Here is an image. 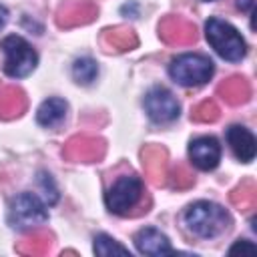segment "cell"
I'll use <instances>...</instances> for the list:
<instances>
[{"mask_svg": "<svg viewBox=\"0 0 257 257\" xmlns=\"http://www.w3.org/2000/svg\"><path fill=\"white\" fill-rule=\"evenodd\" d=\"M48 221L46 205L34 193H20L10 201L8 223L18 231H28L44 225Z\"/></svg>", "mask_w": 257, "mask_h": 257, "instance_id": "cell-5", "label": "cell"}, {"mask_svg": "<svg viewBox=\"0 0 257 257\" xmlns=\"http://www.w3.org/2000/svg\"><path fill=\"white\" fill-rule=\"evenodd\" d=\"M205 36H207V42L213 46V50L229 62H239L247 54V44L243 36L237 32V28H233L229 22L221 18L207 20Z\"/></svg>", "mask_w": 257, "mask_h": 257, "instance_id": "cell-2", "label": "cell"}, {"mask_svg": "<svg viewBox=\"0 0 257 257\" xmlns=\"http://www.w3.org/2000/svg\"><path fill=\"white\" fill-rule=\"evenodd\" d=\"M231 199H233L235 205L251 207V205L255 203V187H253V183H245V185H241L239 189H235L233 195H231Z\"/></svg>", "mask_w": 257, "mask_h": 257, "instance_id": "cell-21", "label": "cell"}, {"mask_svg": "<svg viewBox=\"0 0 257 257\" xmlns=\"http://www.w3.org/2000/svg\"><path fill=\"white\" fill-rule=\"evenodd\" d=\"M135 245L139 249V253L143 255H153V257H159V255H167V253H173V245L169 241V237L165 233H161L159 229L155 227H145L141 229L137 235H135Z\"/></svg>", "mask_w": 257, "mask_h": 257, "instance_id": "cell-9", "label": "cell"}, {"mask_svg": "<svg viewBox=\"0 0 257 257\" xmlns=\"http://www.w3.org/2000/svg\"><path fill=\"white\" fill-rule=\"evenodd\" d=\"M191 165L199 171H213L221 161V145L215 137H197L189 143Z\"/></svg>", "mask_w": 257, "mask_h": 257, "instance_id": "cell-8", "label": "cell"}, {"mask_svg": "<svg viewBox=\"0 0 257 257\" xmlns=\"http://www.w3.org/2000/svg\"><path fill=\"white\" fill-rule=\"evenodd\" d=\"M143 165L149 177L155 183H161L165 175V151L159 147H149L147 151H143Z\"/></svg>", "mask_w": 257, "mask_h": 257, "instance_id": "cell-17", "label": "cell"}, {"mask_svg": "<svg viewBox=\"0 0 257 257\" xmlns=\"http://www.w3.org/2000/svg\"><path fill=\"white\" fill-rule=\"evenodd\" d=\"M219 94L231 102V104H239V102H245L251 94V88H249V82L241 76H233L229 80H225L221 86H219Z\"/></svg>", "mask_w": 257, "mask_h": 257, "instance_id": "cell-16", "label": "cell"}, {"mask_svg": "<svg viewBox=\"0 0 257 257\" xmlns=\"http://www.w3.org/2000/svg\"><path fill=\"white\" fill-rule=\"evenodd\" d=\"M143 193H145V185L137 175H122L110 185L104 201L110 213L128 215L141 203Z\"/></svg>", "mask_w": 257, "mask_h": 257, "instance_id": "cell-6", "label": "cell"}, {"mask_svg": "<svg viewBox=\"0 0 257 257\" xmlns=\"http://www.w3.org/2000/svg\"><path fill=\"white\" fill-rule=\"evenodd\" d=\"M235 251H257V245L253 241H247V239H239L237 243L231 245L229 253H235Z\"/></svg>", "mask_w": 257, "mask_h": 257, "instance_id": "cell-24", "label": "cell"}, {"mask_svg": "<svg viewBox=\"0 0 257 257\" xmlns=\"http://www.w3.org/2000/svg\"><path fill=\"white\" fill-rule=\"evenodd\" d=\"M0 48L4 50V72L10 78H24L28 76L36 64H38V54L36 50L30 46L28 40H24L22 36H6L0 42Z\"/></svg>", "mask_w": 257, "mask_h": 257, "instance_id": "cell-3", "label": "cell"}, {"mask_svg": "<svg viewBox=\"0 0 257 257\" xmlns=\"http://www.w3.org/2000/svg\"><path fill=\"white\" fill-rule=\"evenodd\" d=\"M219 116V108L213 100H205L201 102L195 110H193V120L197 122H207V120H215Z\"/></svg>", "mask_w": 257, "mask_h": 257, "instance_id": "cell-22", "label": "cell"}, {"mask_svg": "<svg viewBox=\"0 0 257 257\" xmlns=\"http://www.w3.org/2000/svg\"><path fill=\"white\" fill-rule=\"evenodd\" d=\"M205 2H211V0H205Z\"/></svg>", "mask_w": 257, "mask_h": 257, "instance_id": "cell-27", "label": "cell"}, {"mask_svg": "<svg viewBox=\"0 0 257 257\" xmlns=\"http://www.w3.org/2000/svg\"><path fill=\"white\" fill-rule=\"evenodd\" d=\"M24 106H26V98H24L22 90L12 88V86L0 88V116H4V118L16 116L24 110Z\"/></svg>", "mask_w": 257, "mask_h": 257, "instance_id": "cell-15", "label": "cell"}, {"mask_svg": "<svg viewBox=\"0 0 257 257\" xmlns=\"http://www.w3.org/2000/svg\"><path fill=\"white\" fill-rule=\"evenodd\" d=\"M38 183H40V185H42V189H44V197H46V203H48V205H54V203L58 201V191H56V187H54V183H52L50 175H46V173H40V177H38Z\"/></svg>", "mask_w": 257, "mask_h": 257, "instance_id": "cell-23", "label": "cell"}, {"mask_svg": "<svg viewBox=\"0 0 257 257\" xmlns=\"http://www.w3.org/2000/svg\"><path fill=\"white\" fill-rule=\"evenodd\" d=\"M143 104H145V110H147L149 118L157 124L173 122L181 114V104H179L177 96L165 86H153L145 94Z\"/></svg>", "mask_w": 257, "mask_h": 257, "instance_id": "cell-7", "label": "cell"}, {"mask_svg": "<svg viewBox=\"0 0 257 257\" xmlns=\"http://www.w3.org/2000/svg\"><path fill=\"white\" fill-rule=\"evenodd\" d=\"M213 60L205 54L195 52L181 54L173 58V62L169 64V76L181 86H201L213 76Z\"/></svg>", "mask_w": 257, "mask_h": 257, "instance_id": "cell-4", "label": "cell"}, {"mask_svg": "<svg viewBox=\"0 0 257 257\" xmlns=\"http://www.w3.org/2000/svg\"><path fill=\"white\" fill-rule=\"evenodd\" d=\"M104 153V145L98 139H90V137H76L72 139L66 149L64 155L68 159H82V161H92L98 159Z\"/></svg>", "mask_w": 257, "mask_h": 257, "instance_id": "cell-12", "label": "cell"}, {"mask_svg": "<svg viewBox=\"0 0 257 257\" xmlns=\"http://www.w3.org/2000/svg\"><path fill=\"white\" fill-rule=\"evenodd\" d=\"M94 253L96 255H131L124 245L116 243L112 237H108L104 233L94 237Z\"/></svg>", "mask_w": 257, "mask_h": 257, "instance_id": "cell-20", "label": "cell"}, {"mask_svg": "<svg viewBox=\"0 0 257 257\" xmlns=\"http://www.w3.org/2000/svg\"><path fill=\"white\" fill-rule=\"evenodd\" d=\"M96 76H98L96 60H92L90 56H82V58L74 60V64H72V78L78 84H90V82L96 80Z\"/></svg>", "mask_w": 257, "mask_h": 257, "instance_id": "cell-18", "label": "cell"}, {"mask_svg": "<svg viewBox=\"0 0 257 257\" xmlns=\"http://www.w3.org/2000/svg\"><path fill=\"white\" fill-rule=\"evenodd\" d=\"M159 30H161L163 40L165 42H171V44H175V42H179V44H183V42H195V38H197L195 26H191L189 22H185L181 18H169V20H165L159 26Z\"/></svg>", "mask_w": 257, "mask_h": 257, "instance_id": "cell-13", "label": "cell"}, {"mask_svg": "<svg viewBox=\"0 0 257 257\" xmlns=\"http://www.w3.org/2000/svg\"><path fill=\"white\" fill-rule=\"evenodd\" d=\"M6 22H8V10L0 4V28H4V26H6Z\"/></svg>", "mask_w": 257, "mask_h": 257, "instance_id": "cell-26", "label": "cell"}, {"mask_svg": "<svg viewBox=\"0 0 257 257\" xmlns=\"http://www.w3.org/2000/svg\"><path fill=\"white\" fill-rule=\"evenodd\" d=\"M183 223L191 235L199 239H213L231 227V215L213 201H195L185 209Z\"/></svg>", "mask_w": 257, "mask_h": 257, "instance_id": "cell-1", "label": "cell"}, {"mask_svg": "<svg viewBox=\"0 0 257 257\" xmlns=\"http://www.w3.org/2000/svg\"><path fill=\"white\" fill-rule=\"evenodd\" d=\"M227 143L231 147V151L235 153V157L243 163H251L255 159L257 147H255V137L249 128L241 126V124H233L227 128Z\"/></svg>", "mask_w": 257, "mask_h": 257, "instance_id": "cell-10", "label": "cell"}, {"mask_svg": "<svg viewBox=\"0 0 257 257\" xmlns=\"http://www.w3.org/2000/svg\"><path fill=\"white\" fill-rule=\"evenodd\" d=\"M104 40L108 46H112L114 50H126L137 46V36L133 30L128 28H114V30H106Z\"/></svg>", "mask_w": 257, "mask_h": 257, "instance_id": "cell-19", "label": "cell"}, {"mask_svg": "<svg viewBox=\"0 0 257 257\" xmlns=\"http://www.w3.org/2000/svg\"><path fill=\"white\" fill-rule=\"evenodd\" d=\"M255 6V0H237V8L243 12H251Z\"/></svg>", "mask_w": 257, "mask_h": 257, "instance_id": "cell-25", "label": "cell"}, {"mask_svg": "<svg viewBox=\"0 0 257 257\" xmlns=\"http://www.w3.org/2000/svg\"><path fill=\"white\" fill-rule=\"evenodd\" d=\"M66 110H68V104L64 98H48L44 100L38 110H36V120L40 126H46V128H56L62 124V120L66 118Z\"/></svg>", "mask_w": 257, "mask_h": 257, "instance_id": "cell-11", "label": "cell"}, {"mask_svg": "<svg viewBox=\"0 0 257 257\" xmlns=\"http://www.w3.org/2000/svg\"><path fill=\"white\" fill-rule=\"evenodd\" d=\"M96 14V8L88 2L80 4H70L58 12V24L60 26H74V24H84Z\"/></svg>", "mask_w": 257, "mask_h": 257, "instance_id": "cell-14", "label": "cell"}]
</instances>
